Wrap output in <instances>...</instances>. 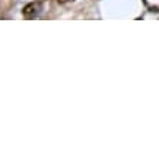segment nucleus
<instances>
[{
    "instance_id": "f03ea898",
    "label": "nucleus",
    "mask_w": 159,
    "mask_h": 159,
    "mask_svg": "<svg viewBox=\"0 0 159 159\" xmlns=\"http://www.w3.org/2000/svg\"><path fill=\"white\" fill-rule=\"evenodd\" d=\"M143 3L150 12H159V0H143Z\"/></svg>"
},
{
    "instance_id": "f257e3e1",
    "label": "nucleus",
    "mask_w": 159,
    "mask_h": 159,
    "mask_svg": "<svg viewBox=\"0 0 159 159\" xmlns=\"http://www.w3.org/2000/svg\"><path fill=\"white\" fill-rule=\"evenodd\" d=\"M41 10H43V3L39 0H35V2L28 3L22 9V15H24L25 19H34V18H37L41 13Z\"/></svg>"
},
{
    "instance_id": "7ed1b4c3",
    "label": "nucleus",
    "mask_w": 159,
    "mask_h": 159,
    "mask_svg": "<svg viewBox=\"0 0 159 159\" xmlns=\"http://www.w3.org/2000/svg\"><path fill=\"white\" fill-rule=\"evenodd\" d=\"M58 3H67V2H73V0H57Z\"/></svg>"
}]
</instances>
